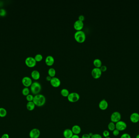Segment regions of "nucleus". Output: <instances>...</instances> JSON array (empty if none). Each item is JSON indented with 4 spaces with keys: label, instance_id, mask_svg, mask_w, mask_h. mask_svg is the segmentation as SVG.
I'll list each match as a JSON object with an SVG mask.
<instances>
[{
    "label": "nucleus",
    "instance_id": "1",
    "mask_svg": "<svg viewBox=\"0 0 139 138\" xmlns=\"http://www.w3.org/2000/svg\"><path fill=\"white\" fill-rule=\"evenodd\" d=\"M46 101V98L44 95L42 94H38L34 96L33 101L36 106L41 107L45 104Z\"/></svg>",
    "mask_w": 139,
    "mask_h": 138
},
{
    "label": "nucleus",
    "instance_id": "2",
    "mask_svg": "<svg viewBox=\"0 0 139 138\" xmlns=\"http://www.w3.org/2000/svg\"><path fill=\"white\" fill-rule=\"evenodd\" d=\"M74 39L76 41L79 43L84 42L86 39V34L83 31H77L74 34Z\"/></svg>",
    "mask_w": 139,
    "mask_h": 138
},
{
    "label": "nucleus",
    "instance_id": "3",
    "mask_svg": "<svg viewBox=\"0 0 139 138\" xmlns=\"http://www.w3.org/2000/svg\"><path fill=\"white\" fill-rule=\"evenodd\" d=\"M31 92L34 95H37L39 94L42 89L41 85L37 81L33 82L30 86Z\"/></svg>",
    "mask_w": 139,
    "mask_h": 138
},
{
    "label": "nucleus",
    "instance_id": "4",
    "mask_svg": "<svg viewBox=\"0 0 139 138\" xmlns=\"http://www.w3.org/2000/svg\"><path fill=\"white\" fill-rule=\"evenodd\" d=\"M68 101L72 103L78 102L80 99V95L77 92H71L70 93L67 97Z\"/></svg>",
    "mask_w": 139,
    "mask_h": 138
},
{
    "label": "nucleus",
    "instance_id": "5",
    "mask_svg": "<svg viewBox=\"0 0 139 138\" xmlns=\"http://www.w3.org/2000/svg\"><path fill=\"white\" fill-rule=\"evenodd\" d=\"M121 115L120 113L118 111H115L113 113L110 117L111 122L114 123H117L121 120Z\"/></svg>",
    "mask_w": 139,
    "mask_h": 138
},
{
    "label": "nucleus",
    "instance_id": "6",
    "mask_svg": "<svg viewBox=\"0 0 139 138\" xmlns=\"http://www.w3.org/2000/svg\"><path fill=\"white\" fill-rule=\"evenodd\" d=\"M36 62L34 58L31 56L27 58L25 60V63L26 65L31 68L34 67L36 64Z\"/></svg>",
    "mask_w": 139,
    "mask_h": 138
},
{
    "label": "nucleus",
    "instance_id": "7",
    "mask_svg": "<svg viewBox=\"0 0 139 138\" xmlns=\"http://www.w3.org/2000/svg\"><path fill=\"white\" fill-rule=\"evenodd\" d=\"M102 72L100 70V68H93L92 71H91V74L93 77V78L96 79H97L100 78L101 77Z\"/></svg>",
    "mask_w": 139,
    "mask_h": 138
},
{
    "label": "nucleus",
    "instance_id": "8",
    "mask_svg": "<svg viewBox=\"0 0 139 138\" xmlns=\"http://www.w3.org/2000/svg\"><path fill=\"white\" fill-rule=\"evenodd\" d=\"M116 129L119 131H124L127 128V124L123 121H120L116 123Z\"/></svg>",
    "mask_w": 139,
    "mask_h": 138
},
{
    "label": "nucleus",
    "instance_id": "9",
    "mask_svg": "<svg viewBox=\"0 0 139 138\" xmlns=\"http://www.w3.org/2000/svg\"><path fill=\"white\" fill-rule=\"evenodd\" d=\"M40 135V131L38 128L33 129L31 130L29 134L30 138H39Z\"/></svg>",
    "mask_w": 139,
    "mask_h": 138
},
{
    "label": "nucleus",
    "instance_id": "10",
    "mask_svg": "<svg viewBox=\"0 0 139 138\" xmlns=\"http://www.w3.org/2000/svg\"><path fill=\"white\" fill-rule=\"evenodd\" d=\"M22 82L24 86L25 87H27V88L31 86V85L33 83L31 79L29 77H27V76H26L23 78L22 80Z\"/></svg>",
    "mask_w": 139,
    "mask_h": 138
},
{
    "label": "nucleus",
    "instance_id": "11",
    "mask_svg": "<svg viewBox=\"0 0 139 138\" xmlns=\"http://www.w3.org/2000/svg\"><path fill=\"white\" fill-rule=\"evenodd\" d=\"M50 83L52 86L55 88H57L60 86L61 82L59 78L54 77L51 79V80L50 81Z\"/></svg>",
    "mask_w": 139,
    "mask_h": 138
},
{
    "label": "nucleus",
    "instance_id": "12",
    "mask_svg": "<svg viewBox=\"0 0 139 138\" xmlns=\"http://www.w3.org/2000/svg\"><path fill=\"white\" fill-rule=\"evenodd\" d=\"M83 26V22L79 20H76L74 23V28L77 31L82 30Z\"/></svg>",
    "mask_w": 139,
    "mask_h": 138
},
{
    "label": "nucleus",
    "instance_id": "13",
    "mask_svg": "<svg viewBox=\"0 0 139 138\" xmlns=\"http://www.w3.org/2000/svg\"><path fill=\"white\" fill-rule=\"evenodd\" d=\"M130 120L133 123H138L139 122V114L136 112L132 113L130 116Z\"/></svg>",
    "mask_w": 139,
    "mask_h": 138
},
{
    "label": "nucleus",
    "instance_id": "14",
    "mask_svg": "<svg viewBox=\"0 0 139 138\" xmlns=\"http://www.w3.org/2000/svg\"><path fill=\"white\" fill-rule=\"evenodd\" d=\"M98 106L100 110L104 111L106 110L108 107V103L106 100L103 99L99 103Z\"/></svg>",
    "mask_w": 139,
    "mask_h": 138
},
{
    "label": "nucleus",
    "instance_id": "15",
    "mask_svg": "<svg viewBox=\"0 0 139 138\" xmlns=\"http://www.w3.org/2000/svg\"><path fill=\"white\" fill-rule=\"evenodd\" d=\"M55 59L53 56L51 55H48L45 59V62L47 65L51 66L54 63Z\"/></svg>",
    "mask_w": 139,
    "mask_h": 138
},
{
    "label": "nucleus",
    "instance_id": "16",
    "mask_svg": "<svg viewBox=\"0 0 139 138\" xmlns=\"http://www.w3.org/2000/svg\"><path fill=\"white\" fill-rule=\"evenodd\" d=\"M74 135L71 129H66L63 132V136L65 138H71Z\"/></svg>",
    "mask_w": 139,
    "mask_h": 138
},
{
    "label": "nucleus",
    "instance_id": "17",
    "mask_svg": "<svg viewBox=\"0 0 139 138\" xmlns=\"http://www.w3.org/2000/svg\"><path fill=\"white\" fill-rule=\"evenodd\" d=\"M71 130L74 135H78L80 133L81 131L80 126H79L77 125L73 126Z\"/></svg>",
    "mask_w": 139,
    "mask_h": 138
},
{
    "label": "nucleus",
    "instance_id": "18",
    "mask_svg": "<svg viewBox=\"0 0 139 138\" xmlns=\"http://www.w3.org/2000/svg\"><path fill=\"white\" fill-rule=\"evenodd\" d=\"M31 76L32 78L35 80H39L40 77V73L38 70H35L31 72Z\"/></svg>",
    "mask_w": 139,
    "mask_h": 138
},
{
    "label": "nucleus",
    "instance_id": "19",
    "mask_svg": "<svg viewBox=\"0 0 139 138\" xmlns=\"http://www.w3.org/2000/svg\"><path fill=\"white\" fill-rule=\"evenodd\" d=\"M35 106H36L33 101L28 102L26 105L27 110H28L29 111H33L35 108Z\"/></svg>",
    "mask_w": 139,
    "mask_h": 138
},
{
    "label": "nucleus",
    "instance_id": "20",
    "mask_svg": "<svg viewBox=\"0 0 139 138\" xmlns=\"http://www.w3.org/2000/svg\"><path fill=\"white\" fill-rule=\"evenodd\" d=\"M93 64L95 67L100 68L102 65V62L100 59L98 58H96L93 61Z\"/></svg>",
    "mask_w": 139,
    "mask_h": 138
},
{
    "label": "nucleus",
    "instance_id": "21",
    "mask_svg": "<svg viewBox=\"0 0 139 138\" xmlns=\"http://www.w3.org/2000/svg\"><path fill=\"white\" fill-rule=\"evenodd\" d=\"M61 94L63 97H68L70 94V92L68 89L64 88L62 89L61 91Z\"/></svg>",
    "mask_w": 139,
    "mask_h": 138
},
{
    "label": "nucleus",
    "instance_id": "22",
    "mask_svg": "<svg viewBox=\"0 0 139 138\" xmlns=\"http://www.w3.org/2000/svg\"><path fill=\"white\" fill-rule=\"evenodd\" d=\"M48 75L51 76V77H53L55 76L56 74V69L54 68H51L48 70Z\"/></svg>",
    "mask_w": 139,
    "mask_h": 138
},
{
    "label": "nucleus",
    "instance_id": "23",
    "mask_svg": "<svg viewBox=\"0 0 139 138\" xmlns=\"http://www.w3.org/2000/svg\"><path fill=\"white\" fill-rule=\"evenodd\" d=\"M7 115V111L4 108H0V117H4Z\"/></svg>",
    "mask_w": 139,
    "mask_h": 138
},
{
    "label": "nucleus",
    "instance_id": "24",
    "mask_svg": "<svg viewBox=\"0 0 139 138\" xmlns=\"http://www.w3.org/2000/svg\"><path fill=\"white\" fill-rule=\"evenodd\" d=\"M108 128L110 131H113L116 129V124L113 122H110L108 125Z\"/></svg>",
    "mask_w": 139,
    "mask_h": 138
},
{
    "label": "nucleus",
    "instance_id": "25",
    "mask_svg": "<svg viewBox=\"0 0 139 138\" xmlns=\"http://www.w3.org/2000/svg\"><path fill=\"white\" fill-rule=\"evenodd\" d=\"M22 94L24 96H27L28 94H29L30 93V90L27 87H25L22 90Z\"/></svg>",
    "mask_w": 139,
    "mask_h": 138
},
{
    "label": "nucleus",
    "instance_id": "26",
    "mask_svg": "<svg viewBox=\"0 0 139 138\" xmlns=\"http://www.w3.org/2000/svg\"><path fill=\"white\" fill-rule=\"evenodd\" d=\"M34 58L37 62H40V61H41L42 60V55L41 54H37L35 56Z\"/></svg>",
    "mask_w": 139,
    "mask_h": 138
},
{
    "label": "nucleus",
    "instance_id": "27",
    "mask_svg": "<svg viewBox=\"0 0 139 138\" xmlns=\"http://www.w3.org/2000/svg\"><path fill=\"white\" fill-rule=\"evenodd\" d=\"M34 96L32 94H28L27 96H26V99L28 102H32L33 101Z\"/></svg>",
    "mask_w": 139,
    "mask_h": 138
},
{
    "label": "nucleus",
    "instance_id": "28",
    "mask_svg": "<svg viewBox=\"0 0 139 138\" xmlns=\"http://www.w3.org/2000/svg\"><path fill=\"white\" fill-rule=\"evenodd\" d=\"M7 15V12L5 9H2L0 10V16L1 17H5Z\"/></svg>",
    "mask_w": 139,
    "mask_h": 138
},
{
    "label": "nucleus",
    "instance_id": "29",
    "mask_svg": "<svg viewBox=\"0 0 139 138\" xmlns=\"http://www.w3.org/2000/svg\"><path fill=\"white\" fill-rule=\"evenodd\" d=\"M103 135L104 137H105V138H106V137H109V136L110 135V133L108 130H104L103 131Z\"/></svg>",
    "mask_w": 139,
    "mask_h": 138
},
{
    "label": "nucleus",
    "instance_id": "30",
    "mask_svg": "<svg viewBox=\"0 0 139 138\" xmlns=\"http://www.w3.org/2000/svg\"><path fill=\"white\" fill-rule=\"evenodd\" d=\"M120 138H131V137L129 134L125 133L123 134L120 137Z\"/></svg>",
    "mask_w": 139,
    "mask_h": 138
},
{
    "label": "nucleus",
    "instance_id": "31",
    "mask_svg": "<svg viewBox=\"0 0 139 138\" xmlns=\"http://www.w3.org/2000/svg\"><path fill=\"white\" fill-rule=\"evenodd\" d=\"M120 133V131H119L117 129H115L113 131V134L114 136H118L119 135Z\"/></svg>",
    "mask_w": 139,
    "mask_h": 138
},
{
    "label": "nucleus",
    "instance_id": "32",
    "mask_svg": "<svg viewBox=\"0 0 139 138\" xmlns=\"http://www.w3.org/2000/svg\"><path fill=\"white\" fill-rule=\"evenodd\" d=\"M91 138H103L101 135L98 134H93L92 137H91Z\"/></svg>",
    "mask_w": 139,
    "mask_h": 138
},
{
    "label": "nucleus",
    "instance_id": "33",
    "mask_svg": "<svg viewBox=\"0 0 139 138\" xmlns=\"http://www.w3.org/2000/svg\"><path fill=\"white\" fill-rule=\"evenodd\" d=\"M100 68L102 72L106 71L107 70V67L105 65H102Z\"/></svg>",
    "mask_w": 139,
    "mask_h": 138
},
{
    "label": "nucleus",
    "instance_id": "34",
    "mask_svg": "<svg viewBox=\"0 0 139 138\" xmlns=\"http://www.w3.org/2000/svg\"><path fill=\"white\" fill-rule=\"evenodd\" d=\"M78 20L81 21L83 22L85 20V17L83 15H81L78 17Z\"/></svg>",
    "mask_w": 139,
    "mask_h": 138
},
{
    "label": "nucleus",
    "instance_id": "35",
    "mask_svg": "<svg viewBox=\"0 0 139 138\" xmlns=\"http://www.w3.org/2000/svg\"><path fill=\"white\" fill-rule=\"evenodd\" d=\"M82 138H91V137L88 134H84L82 136Z\"/></svg>",
    "mask_w": 139,
    "mask_h": 138
},
{
    "label": "nucleus",
    "instance_id": "36",
    "mask_svg": "<svg viewBox=\"0 0 139 138\" xmlns=\"http://www.w3.org/2000/svg\"><path fill=\"white\" fill-rule=\"evenodd\" d=\"M0 138H10V136L8 134H4Z\"/></svg>",
    "mask_w": 139,
    "mask_h": 138
},
{
    "label": "nucleus",
    "instance_id": "37",
    "mask_svg": "<svg viewBox=\"0 0 139 138\" xmlns=\"http://www.w3.org/2000/svg\"><path fill=\"white\" fill-rule=\"evenodd\" d=\"M52 77H51V76H49V75H48L46 77V80L47 81H51V79H52Z\"/></svg>",
    "mask_w": 139,
    "mask_h": 138
},
{
    "label": "nucleus",
    "instance_id": "38",
    "mask_svg": "<svg viewBox=\"0 0 139 138\" xmlns=\"http://www.w3.org/2000/svg\"><path fill=\"white\" fill-rule=\"evenodd\" d=\"M71 138H80L79 136L77 135H73Z\"/></svg>",
    "mask_w": 139,
    "mask_h": 138
},
{
    "label": "nucleus",
    "instance_id": "39",
    "mask_svg": "<svg viewBox=\"0 0 139 138\" xmlns=\"http://www.w3.org/2000/svg\"><path fill=\"white\" fill-rule=\"evenodd\" d=\"M88 134L91 137H92V135H93V134L92 133H90Z\"/></svg>",
    "mask_w": 139,
    "mask_h": 138
},
{
    "label": "nucleus",
    "instance_id": "40",
    "mask_svg": "<svg viewBox=\"0 0 139 138\" xmlns=\"http://www.w3.org/2000/svg\"><path fill=\"white\" fill-rule=\"evenodd\" d=\"M136 138H139V134L137 135V136H136Z\"/></svg>",
    "mask_w": 139,
    "mask_h": 138
},
{
    "label": "nucleus",
    "instance_id": "41",
    "mask_svg": "<svg viewBox=\"0 0 139 138\" xmlns=\"http://www.w3.org/2000/svg\"><path fill=\"white\" fill-rule=\"evenodd\" d=\"M110 138V137H106V138Z\"/></svg>",
    "mask_w": 139,
    "mask_h": 138
}]
</instances>
